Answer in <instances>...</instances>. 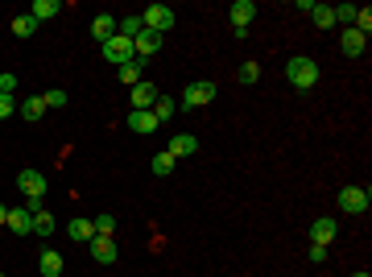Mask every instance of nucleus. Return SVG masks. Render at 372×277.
Segmentation results:
<instances>
[{
  "mask_svg": "<svg viewBox=\"0 0 372 277\" xmlns=\"http://www.w3.org/2000/svg\"><path fill=\"white\" fill-rule=\"evenodd\" d=\"M286 79H290L298 91H306V87H315V83H319V62H315V58H306V54H294V58L286 62Z\"/></svg>",
  "mask_w": 372,
  "mask_h": 277,
  "instance_id": "obj_1",
  "label": "nucleus"
},
{
  "mask_svg": "<svg viewBox=\"0 0 372 277\" xmlns=\"http://www.w3.org/2000/svg\"><path fill=\"white\" fill-rule=\"evenodd\" d=\"M141 21H145V29H153V33H170L174 29V8L170 4H149L145 12H141Z\"/></svg>",
  "mask_w": 372,
  "mask_h": 277,
  "instance_id": "obj_2",
  "label": "nucleus"
},
{
  "mask_svg": "<svg viewBox=\"0 0 372 277\" xmlns=\"http://www.w3.org/2000/svg\"><path fill=\"white\" fill-rule=\"evenodd\" d=\"M215 91H219V87H215L211 79H199V83H190V87L182 91V108H190V112H195V108H207V104L215 99Z\"/></svg>",
  "mask_w": 372,
  "mask_h": 277,
  "instance_id": "obj_3",
  "label": "nucleus"
},
{
  "mask_svg": "<svg viewBox=\"0 0 372 277\" xmlns=\"http://www.w3.org/2000/svg\"><path fill=\"white\" fill-rule=\"evenodd\" d=\"M372 203L369 187H344L340 191V211H348V216H364Z\"/></svg>",
  "mask_w": 372,
  "mask_h": 277,
  "instance_id": "obj_4",
  "label": "nucleus"
},
{
  "mask_svg": "<svg viewBox=\"0 0 372 277\" xmlns=\"http://www.w3.org/2000/svg\"><path fill=\"white\" fill-rule=\"evenodd\" d=\"M17 187H21L25 203H41V195H46V174H37V170H21V174H17Z\"/></svg>",
  "mask_w": 372,
  "mask_h": 277,
  "instance_id": "obj_5",
  "label": "nucleus"
},
{
  "mask_svg": "<svg viewBox=\"0 0 372 277\" xmlns=\"http://www.w3.org/2000/svg\"><path fill=\"white\" fill-rule=\"evenodd\" d=\"M104 58H108L112 66H124V62H133V41L116 33L112 41H104Z\"/></svg>",
  "mask_w": 372,
  "mask_h": 277,
  "instance_id": "obj_6",
  "label": "nucleus"
},
{
  "mask_svg": "<svg viewBox=\"0 0 372 277\" xmlns=\"http://www.w3.org/2000/svg\"><path fill=\"white\" fill-rule=\"evenodd\" d=\"M335 236H340V224H335L331 216H323V220H315V224H311V245H323V249H327Z\"/></svg>",
  "mask_w": 372,
  "mask_h": 277,
  "instance_id": "obj_7",
  "label": "nucleus"
},
{
  "mask_svg": "<svg viewBox=\"0 0 372 277\" xmlns=\"http://www.w3.org/2000/svg\"><path fill=\"white\" fill-rule=\"evenodd\" d=\"M87 245H91V261L95 265H112L116 261V240L112 236H91Z\"/></svg>",
  "mask_w": 372,
  "mask_h": 277,
  "instance_id": "obj_8",
  "label": "nucleus"
},
{
  "mask_svg": "<svg viewBox=\"0 0 372 277\" xmlns=\"http://www.w3.org/2000/svg\"><path fill=\"white\" fill-rule=\"evenodd\" d=\"M4 228H8V232H17V236H29V232H33V211H29V207H17V211L8 207Z\"/></svg>",
  "mask_w": 372,
  "mask_h": 277,
  "instance_id": "obj_9",
  "label": "nucleus"
},
{
  "mask_svg": "<svg viewBox=\"0 0 372 277\" xmlns=\"http://www.w3.org/2000/svg\"><path fill=\"white\" fill-rule=\"evenodd\" d=\"M157 95H161V91H157V87H153V83H145V79H141V83H137V87H133V112H149V108H153V99H157Z\"/></svg>",
  "mask_w": 372,
  "mask_h": 277,
  "instance_id": "obj_10",
  "label": "nucleus"
},
{
  "mask_svg": "<svg viewBox=\"0 0 372 277\" xmlns=\"http://www.w3.org/2000/svg\"><path fill=\"white\" fill-rule=\"evenodd\" d=\"M157 50H161V33H153V29H145V33L133 41V54H137V58H153Z\"/></svg>",
  "mask_w": 372,
  "mask_h": 277,
  "instance_id": "obj_11",
  "label": "nucleus"
},
{
  "mask_svg": "<svg viewBox=\"0 0 372 277\" xmlns=\"http://www.w3.org/2000/svg\"><path fill=\"white\" fill-rule=\"evenodd\" d=\"M195 149H199V137H195V133H178V137L170 141V149H166V153L178 162V157H190Z\"/></svg>",
  "mask_w": 372,
  "mask_h": 277,
  "instance_id": "obj_12",
  "label": "nucleus"
},
{
  "mask_svg": "<svg viewBox=\"0 0 372 277\" xmlns=\"http://www.w3.org/2000/svg\"><path fill=\"white\" fill-rule=\"evenodd\" d=\"M91 37L104 46V41H112L116 37V17H108V12H99L95 21H91Z\"/></svg>",
  "mask_w": 372,
  "mask_h": 277,
  "instance_id": "obj_13",
  "label": "nucleus"
},
{
  "mask_svg": "<svg viewBox=\"0 0 372 277\" xmlns=\"http://www.w3.org/2000/svg\"><path fill=\"white\" fill-rule=\"evenodd\" d=\"M116 33H120V37H128V41H137V37L145 33V21H141V12H128V17H120V21H116Z\"/></svg>",
  "mask_w": 372,
  "mask_h": 277,
  "instance_id": "obj_14",
  "label": "nucleus"
},
{
  "mask_svg": "<svg viewBox=\"0 0 372 277\" xmlns=\"http://www.w3.org/2000/svg\"><path fill=\"white\" fill-rule=\"evenodd\" d=\"M364 46H369V37H364V33H356V29H344V37H340V50H344L348 58H360V54H364Z\"/></svg>",
  "mask_w": 372,
  "mask_h": 277,
  "instance_id": "obj_15",
  "label": "nucleus"
},
{
  "mask_svg": "<svg viewBox=\"0 0 372 277\" xmlns=\"http://www.w3.org/2000/svg\"><path fill=\"white\" fill-rule=\"evenodd\" d=\"M145 66H149V58H133V62H124V66H116V75H120V83H128V87H137V83H141V75H145Z\"/></svg>",
  "mask_w": 372,
  "mask_h": 277,
  "instance_id": "obj_16",
  "label": "nucleus"
},
{
  "mask_svg": "<svg viewBox=\"0 0 372 277\" xmlns=\"http://www.w3.org/2000/svg\"><path fill=\"white\" fill-rule=\"evenodd\" d=\"M253 17H257V4L253 0H236L232 4V29H248Z\"/></svg>",
  "mask_w": 372,
  "mask_h": 277,
  "instance_id": "obj_17",
  "label": "nucleus"
},
{
  "mask_svg": "<svg viewBox=\"0 0 372 277\" xmlns=\"http://www.w3.org/2000/svg\"><path fill=\"white\" fill-rule=\"evenodd\" d=\"M17 112L33 124V120H41V116H46V99H41V95H29V99H21V104H17Z\"/></svg>",
  "mask_w": 372,
  "mask_h": 277,
  "instance_id": "obj_18",
  "label": "nucleus"
},
{
  "mask_svg": "<svg viewBox=\"0 0 372 277\" xmlns=\"http://www.w3.org/2000/svg\"><path fill=\"white\" fill-rule=\"evenodd\" d=\"M128 128L145 137V133H153V128H157V116H153V112H128Z\"/></svg>",
  "mask_w": 372,
  "mask_h": 277,
  "instance_id": "obj_19",
  "label": "nucleus"
},
{
  "mask_svg": "<svg viewBox=\"0 0 372 277\" xmlns=\"http://www.w3.org/2000/svg\"><path fill=\"white\" fill-rule=\"evenodd\" d=\"M58 12H62L58 0H33V21H37V25H41V21H54Z\"/></svg>",
  "mask_w": 372,
  "mask_h": 277,
  "instance_id": "obj_20",
  "label": "nucleus"
},
{
  "mask_svg": "<svg viewBox=\"0 0 372 277\" xmlns=\"http://www.w3.org/2000/svg\"><path fill=\"white\" fill-rule=\"evenodd\" d=\"M12 33H17V37H33V33H37V21H33V12H21V17H12Z\"/></svg>",
  "mask_w": 372,
  "mask_h": 277,
  "instance_id": "obj_21",
  "label": "nucleus"
},
{
  "mask_svg": "<svg viewBox=\"0 0 372 277\" xmlns=\"http://www.w3.org/2000/svg\"><path fill=\"white\" fill-rule=\"evenodd\" d=\"M58 274H62V257L54 249H46L41 253V277H58Z\"/></svg>",
  "mask_w": 372,
  "mask_h": 277,
  "instance_id": "obj_22",
  "label": "nucleus"
},
{
  "mask_svg": "<svg viewBox=\"0 0 372 277\" xmlns=\"http://www.w3.org/2000/svg\"><path fill=\"white\" fill-rule=\"evenodd\" d=\"M311 21H315L319 29H331V25H335V8H331V4H315V12H311Z\"/></svg>",
  "mask_w": 372,
  "mask_h": 277,
  "instance_id": "obj_23",
  "label": "nucleus"
},
{
  "mask_svg": "<svg viewBox=\"0 0 372 277\" xmlns=\"http://www.w3.org/2000/svg\"><path fill=\"white\" fill-rule=\"evenodd\" d=\"M174 108H178V104H174V99H170V95H157V99H153V108H149V112H153V116H157V124H161V120H170V116H174Z\"/></svg>",
  "mask_w": 372,
  "mask_h": 277,
  "instance_id": "obj_24",
  "label": "nucleus"
},
{
  "mask_svg": "<svg viewBox=\"0 0 372 277\" xmlns=\"http://www.w3.org/2000/svg\"><path fill=\"white\" fill-rule=\"evenodd\" d=\"M54 228H58V224H54V216L41 207V211L33 216V232H37V236H54Z\"/></svg>",
  "mask_w": 372,
  "mask_h": 277,
  "instance_id": "obj_25",
  "label": "nucleus"
},
{
  "mask_svg": "<svg viewBox=\"0 0 372 277\" xmlns=\"http://www.w3.org/2000/svg\"><path fill=\"white\" fill-rule=\"evenodd\" d=\"M66 236H70V240H91V236H95V228H91V220H70Z\"/></svg>",
  "mask_w": 372,
  "mask_h": 277,
  "instance_id": "obj_26",
  "label": "nucleus"
},
{
  "mask_svg": "<svg viewBox=\"0 0 372 277\" xmlns=\"http://www.w3.org/2000/svg\"><path fill=\"white\" fill-rule=\"evenodd\" d=\"M352 29L369 37V33H372V8H356V21H352Z\"/></svg>",
  "mask_w": 372,
  "mask_h": 277,
  "instance_id": "obj_27",
  "label": "nucleus"
},
{
  "mask_svg": "<svg viewBox=\"0 0 372 277\" xmlns=\"http://www.w3.org/2000/svg\"><path fill=\"white\" fill-rule=\"evenodd\" d=\"M91 228H95V236H112V232H116V216H108V211H104Z\"/></svg>",
  "mask_w": 372,
  "mask_h": 277,
  "instance_id": "obj_28",
  "label": "nucleus"
},
{
  "mask_svg": "<svg viewBox=\"0 0 372 277\" xmlns=\"http://www.w3.org/2000/svg\"><path fill=\"white\" fill-rule=\"evenodd\" d=\"M261 79V62H244L240 66V83H257Z\"/></svg>",
  "mask_w": 372,
  "mask_h": 277,
  "instance_id": "obj_29",
  "label": "nucleus"
},
{
  "mask_svg": "<svg viewBox=\"0 0 372 277\" xmlns=\"http://www.w3.org/2000/svg\"><path fill=\"white\" fill-rule=\"evenodd\" d=\"M170 170H174V157H170V153H157V157H153V174H161V178H166Z\"/></svg>",
  "mask_w": 372,
  "mask_h": 277,
  "instance_id": "obj_30",
  "label": "nucleus"
},
{
  "mask_svg": "<svg viewBox=\"0 0 372 277\" xmlns=\"http://www.w3.org/2000/svg\"><path fill=\"white\" fill-rule=\"evenodd\" d=\"M41 99H46V108H66V91H58V87H54V91H46Z\"/></svg>",
  "mask_w": 372,
  "mask_h": 277,
  "instance_id": "obj_31",
  "label": "nucleus"
},
{
  "mask_svg": "<svg viewBox=\"0 0 372 277\" xmlns=\"http://www.w3.org/2000/svg\"><path fill=\"white\" fill-rule=\"evenodd\" d=\"M340 21H356V4H340V8H335V25H340Z\"/></svg>",
  "mask_w": 372,
  "mask_h": 277,
  "instance_id": "obj_32",
  "label": "nucleus"
},
{
  "mask_svg": "<svg viewBox=\"0 0 372 277\" xmlns=\"http://www.w3.org/2000/svg\"><path fill=\"white\" fill-rule=\"evenodd\" d=\"M17 83H21L17 75H0V95H12V91H17Z\"/></svg>",
  "mask_w": 372,
  "mask_h": 277,
  "instance_id": "obj_33",
  "label": "nucleus"
},
{
  "mask_svg": "<svg viewBox=\"0 0 372 277\" xmlns=\"http://www.w3.org/2000/svg\"><path fill=\"white\" fill-rule=\"evenodd\" d=\"M12 112H17V99L12 95H0V120H8Z\"/></svg>",
  "mask_w": 372,
  "mask_h": 277,
  "instance_id": "obj_34",
  "label": "nucleus"
},
{
  "mask_svg": "<svg viewBox=\"0 0 372 277\" xmlns=\"http://www.w3.org/2000/svg\"><path fill=\"white\" fill-rule=\"evenodd\" d=\"M311 261L323 265V261H327V249H323V245H311Z\"/></svg>",
  "mask_w": 372,
  "mask_h": 277,
  "instance_id": "obj_35",
  "label": "nucleus"
},
{
  "mask_svg": "<svg viewBox=\"0 0 372 277\" xmlns=\"http://www.w3.org/2000/svg\"><path fill=\"white\" fill-rule=\"evenodd\" d=\"M4 220H8V207H4V203H0V224H4Z\"/></svg>",
  "mask_w": 372,
  "mask_h": 277,
  "instance_id": "obj_36",
  "label": "nucleus"
},
{
  "mask_svg": "<svg viewBox=\"0 0 372 277\" xmlns=\"http://www.w3.org/2000/svg\"><path fill=\"white\" fill-rule=\"evenodd\" d=\"M352 277H372V274H352Z\"/></svg>",
  "mask_w": 372,
  "mask_h": 277,
  "instance_id": "obj_37",
  "label": "nucleus"
},
{
  "mask_svg": "<svg viewBox=\"0 0 372 277\" xmlns=\"http://www.w3.org/2000/svg\"><path fill=\"white\" fill-rule=\"evenodd\" d=\"M0 277H4V274H0Z\"/></svg>",
  "mask_w": 372,
  "mask_h": 277,
  "instance_id": "obj_38",
  "label": "nucleus"
}]
</instances>
